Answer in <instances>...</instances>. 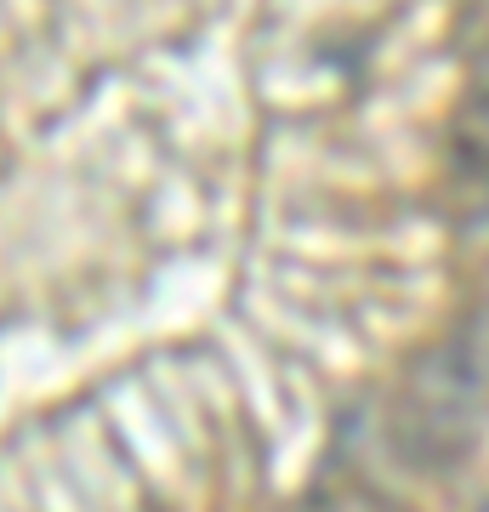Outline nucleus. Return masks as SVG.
Segmentation results:
<instances>
[{
  "label": "nucleus",
  "mask_w": 489,
  "mask_h": 512,
  "mask_svg": "<svg viewBox=\"0 0 489 512\" xmlns=\"http://www.w3.org/2000/svg\"><path fill=\"white\" fill-rule=\"evenodd\" d=\"M313 512H404L393 495H381L376 484H359V478H342V484H325L313 495Z\"/></svg>",
  "instance_id": "nucleus-4"
},
{
  "label": "nucleus",
  "mask_w": 489,
  "mask_h": 512,
  "mask_svg": "<svg viewBox=\"0 0 489 512\" xmlns=\"http://www.w3.org/2000/svg\"><path fill=\"white\" fill-rule=\"evenodd\" d=\"M444 342H450L455 365L467 370L472 393H478V399H484V410H489V296H484V302H472V308L461 313V325H455Z\"/></svg>",
  "instance_id": "nucleus-2"
},
{
  "label": "nucleus",
  "mask_w": 489,
  "mask_h": 512,
  "mask_svg": "<svg viewBox=\"0 0 489 512\" xmlns=\"http://www.w3.org/2000/svg\"><path fill=\"white\" fill-rule=\"evenodd\" d=\"M450 143H455V165H461V171H484L489 177V86H478V92L455 109Z\"/></svg>",
  "instance_id": "nucleus-3"
},
{
  "label": "nucleus",
  "mask_w": 489,
  "mask_h": 512,
  "mask_svg": "<svg viewBox=\"0 0 489 512\" xmlns=\"http://www.w3.org/2000/svg\"><path fill=\"white\" fill-rule=\"evenodd\" d=\"M381 439H387V456L404 461L410 473H455V467L472 456L478 427L444 421V416H433V410L410 404L404 393H393L387 416H381Z\"/></svg>",
  "instance_id": "nucleus-1"
}]
</instances>
